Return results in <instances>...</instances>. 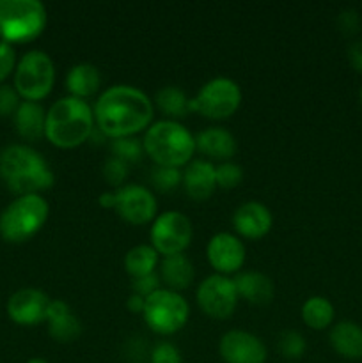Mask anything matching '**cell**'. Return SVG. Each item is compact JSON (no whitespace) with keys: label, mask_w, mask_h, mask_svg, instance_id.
<instances>
[{"label":"cell","mask_w":362,"mask_h":363,"mask_svg":"<svg viewBox=\"0 0 362 363\" xmlns=\"http://www.w3.org/2000/svg\"><path fill=\"white\" fill-rule=\"evenodd\" d=\"M96 128L106 138L135 137L153 124L155 106L149 96L131 85H112L92 106Z\"/></svg>","instance_id":"6da1fadb"},{"label":"cell","mask_w":362,"mask_h":363,"mask_svg":"<svg viewBox=\"0 0 362 363\" xmlns=\"http://www.w3.org/2000/svg\"><path fill=\"white\" fill-rule=\"evenodd\" d=\"M0 177L18 197L39 195L52 188L55 181L46 160L23 144L7 145L0 151Z\"/></svg>","instance_id":"7a4b0ae2"},{"label":"cell","mask_w":362,"mask_h":363,"mask_svg":"<svg viewBox=\"0 0 362 363\" xmlns=\"http://www.w3.org/2000/svg\"><path fill=\"white\" fill-rule=\"evenodd\" d=\"M96 128L94 113L84 99L66 96L46 112L45 137L59 149H75L89 140Z\"/></svg>","instance_id":"3957f363"},{"label":"cell","mask_w":362,"mask_h":363,"mask_svg":"<svg viewBox=\"0 0 362 363\" xmlns=\"http://www.w3.org/2000/svg\"><path fill=\"white\" fill-rule=\"evenodd\" d=\"M144 152L158 167H180L190 163L195 152V137L177 121H156L142 138Z\"/></svg>","instance_id":"277c9868"},{"label":"cell","mask_w":362,"mask_h":363,"mask_svg":"<svg viewBox=\"0 0 362 363\" xmlns=\"http://www.w3.org/2000/svg\"><path fill=\"white\" fill-rule=\"evenodd\" d=\"M46 21L48 14L38 0H0V39L9 45L34 41Z\"/></svg>","instance_id":"5b68a950"},{"label":"cell","mask_w":362,"mask_h":363,"mask_svg":"<svg viewBox=\"0 0 362 363\" xmlns=\"http://www.w3.org/2000/svg\"><path fill=\"white\" fill-rule=\"evenodd\" d=\"M50 206L41 195H23L0 215V236L9 243H23L39 233L48 220Z\"/></svg>","instance_id":"8992f818"},{"label":"cell","mask_w":362,"mask_h":363,"mask_svg":"<svg viewBox=\"0 0 362 363\" xmlns=\"http://www.w3.org/2000/svg\"><path fill=\"white\" fill-rule=\"evenodd\" d=\"M55 84V66L52 57L43 50H31L25 53L14 69V89L25 101L46 98Z\"/></svg>","instance_id":"52a82bcc"},{"label":"cell","mask_w":362,"mask_h":363,"mask_svg":"<svg viewBox=\"0 0 362 363\" xmlns=\"http://www.w3.org/2000/svg\"><path fill=\"white\" fill-rule=\"evenodd\" d=\"M144 321L158 335H174L188 321L190 307L180 293L170 289H158L146 298Z\"/></svg>","instance_id":"ba28073f"},{"label":"cell","mask_w":362,"mask_h":363,"mask_svg":"<svg viewBox=\"0 0 362 363\" xmlns=\"http://www.w3.org/2000/svg\"><path fill=\"white\" fill-rule=\"evenodd\" d=\"M241 105V89L234 80L216 77L199 89L197 96L190 98V112L206 119L222 121L233 116Z\"/></svg>","instance_id":"9c48e42d"},{"label":"cell","mask_w":362,"mask_h":363,"mask_svg":"<svg viewBox=\"0 0 362 363\" xmlns=\"http://www.w3.org/2000/svg\"><path fill=\"white\" fill-rule=\"evenodd\" d=\"M192 236H194V229H192L190 218L174 209L156 216L149 230L151 247L163 257L183 254L190 245Z\"/></svg>","instance_id":"30bf717a"},{"label":"cell","mask_w":362,"mask_h":363,"mask_svg":"<svg viewBox=\"0 0 362 363\" xmlns=\"http://www.w3.org/2000/svg\"><path fill=\"white\" fill-rule=\"evenodd\" d=\"M238 291L233 279L226 275H212L197 287V303L206 315L213 319H227L238 305Z\"/></svg>","instance_id":"8fae6325"},{"label":"cell","mask_w":362,"mask_h":363,"mask_svg":"<svg viewBox=\"0 0 362 363\" xmlns=\"http://www.w3.org/2000/svg\"><path fill=\"white\" fill-rule=\"evenodd\" d=\"M156 199L149 188L124 184L116 190V211L131 225H146L156 218Z\"/></svg>","instance_id":"7c38bea8"},{"label":"cell","mask_w":362,"mask_h":363,"mask_svg":"<svg viewBox=\"0 0 362 363\" xmlns=\"http://www.w3.org/2000/svg\"><path fill=\"white\" fill-rule=\"evenodd\" d=\"M219 353L226 363H265L268 357L263 340L243 330L224 333L219 342Z\"/></svg>","instance_id":"4fadbf2b"},{"label":"cell","mask_w":362,"mask_h":363,"mask_svg":"<svg viewBox=\"0 0 362 363\" xmlns=\"http://www.w3.org/2000/svg\"><path fill=\"white\" fill-rule=\"evenodd\" d=\"M206 257L219 275H231L241 269L245 262V247L231 233H219L209 240L206 247Z\"/></svg>","instance_id":"5bb4252c"},{"label":"cell","mask_w":362,"mask_h":363,"mask_svg":"<svg viewBox=\"0 0 362 363\" xmlns=\"http://www.w3.org/2000/svg\"><path fill=\"white\" fill-rule=\"evenodd\" d=\"M50 298L43 291L20 289L9 298L7 301V314L16 325L21 326H34L39 323L46 321V312H48Z\"/></svg>","instance_id":"9a60e30c"},{"label":"cell","mask_w":362,"mask_h":363,"mask_svg":"<svg viewBox=\"0 0 362 363\" xmlns=\"http://www.w3.org/2000/svg\"><path fill=\"white\" fill-rule=\"evenodd\" d=\"M272 213L261 202H245L236 208L233 215V227L241 238L247 240H261L272 229Z\"/></svg>","instance_id":"2e32d148"},{"label":"cell","mask_w":362,"mask_h":363,"mask_svg":"<svg viewBox=\"0 0 362 363\" xmlns=\"http://www.w3.org/2000/svg\"><path fill=\"white\" fill-rule=\"evenodd\" d=\"M195 149L201 155L208 156L209 160H219V162H229L236 155V138L233 133L224 128L213 126L199 131L195 135Z\"/></svg>","instance_id":"e0dca14e"},{"label":"cell","mask_w":362,"mask_h":363,"mask_svg":"<svg viewBox=\"0 0 362 363\" xmlns=\"http://www.w3.org/2000/svg\"><path fill=\"white\" fill-rule=\"evenodd\" d=\"M185 191L194 201H206L216 190L215 167L208 160H194L183 172Z\"/></svg>","instance_id":"ac0fdd59"},{"label":"cell","mask_w":362,"mask_h":363,"mask_svg":"<svg viewBox=\"0 0 362 363\" xmlns=\"http://www.w3.org/2000/svg\"><path fill=\"white\" fill-rule=\"evenodd\" d=\"M238 296L252 305H266L273 300V282L261 272L238 273L233 279Z\"/></svg>","instance_id":"d6986e66"},{"label":"cell","mask_w":362,"mask_h":363,"mask_svg":"<svg viewBox=\"0 0 362 363\" xmlns=\"http://www.w3.org/2000/svg\"><path fill=\"white\" fill-rule=\"evenodd\" d=\"M330 346L339 357L346 360L362 358V326L353 321H341L330 330Z\"/></svg>","instance_id":"ffe728a7"},{"label":"cell","mask_w":362,"mask_h":363,"mask_svg":"<svg viewBox=\"0 0 362 363\" xmlns=\"http://www.w3.org/2000/svg\"><path fill=\"white\" fill-rule=\"evenodd\" d=\"M158 275L160 280L167 286V289L177 293V291H183L192 286L195 279V268L187 255H169L160 262Z\"/></svg>","instance_id":"44dd1931"},{"label":"cell","mask_w":362,"mask_h":363,"mask_svg":"<svg viewBox=\"0 0 362 363\" xmlns=\"http://www.w3.org/2000/svg\"><path fill=\"white\" fill-rule=\"evenodd\" d=\"M14 126L18 135L25 140H39L45 137L46 112L39 103L35 101H21L14 113Z\"/></svg>","instance_id":"7402d4cb"},{"label":"cell","mask_w":362,"mask_h":363,"mask_svg":"<svg viewBox=\"0 0 362 363\" xmlns=\"http://www.w3.org/2000/svg\"><path fill=\"white\" fill-rule=\"evenodd\" d=\"M99 85H102V74L92 64H77L66 74V89L70 91V96L84 101L99 91Z\"/></svg>","instance_id":"603a6c76"},{"label":"cell","mask_w":362,"mask_h":363,"mask_svg":"<svg viewBox=\"0 0 362 363\" xmlns=\"http://www.w3.org/2000/svg\"><path fill=\"white\" fill-rule=\"evenodd\" d=\"M155 103L160 112L170 117V121H177L190 113V98L176 85H165L155 96Z\"/></svg>","instance_id":"cb8c5ba5"},{"label":"cell","mask_w":362,"mask_h":363,"mask_svg":"<svg viewBox=\"0 0 362 363\" xmlns=\"http://www.w3.org/2000/svg\"><path fill=\"white\" fill-rule=\"evenodd\" d=\"M158 266V252L151 245H137L124 255V269L131 279L155 273Z\"/></svg>","instance_id":"d4e9b609"},{"label":"cell","mask_w":362,"mask_h":363,"mask_svg":"<svg viewBox=\"0 0 362 363\" xmlns=\"http://www.w3.org/2000/svg\"><path fill=\"white\" fill-rule=\"evenodd\" d=\"M334 305L323 296H312L302 305V321L311 330H325L334 323Z\"/></svg>","instance_id":"484cf974"},{"label":"cell","mask_w":362,"mask_h":363,"mask_svg":"<svg viewBox=\"0 0 362 363\" xmlns=\"http://www.w3.org/2000/svg\"><path fill=\"white\" fill-rule=\"evenodd\" d=\"M48 333L57 342H73L82 335V323L73 312L59 319L48 321Z\"/></svg>","instance_id":"4316f807"},{"label":"cell","mask_w":362,"mask_h":363,"mask_svg":"<svg viewBox=\"0 0 362 363\" xmlns=\"http://www.w3.org/2000/svg\"><path fill=\"white\" fill-rule=\"evenodd\" d=\"M112 155L131 165V163L141 162L142 155H144V145L137 137L116 138V140H112Z\"/></svg>","instance_id":"83f0119b"},{"label":"cell","mask_w":362,"mask_h":363,"mask_svg":"<svg viewBox=\"0 0 362 363\" xmlns=\"http://www.w3.org/2000/svg\"><path fill=\"white\" fill-rule=\"evenodd\" d=\"M183 183V174L174 167H158L156 165L151 172V184L162 194L176 190Z\"/></svg>","instance_id":"f1b7e54d"},{"label":"cell","mask_w":362,"mask_h":363,"mask_svg":"<svg viewBox=\"0 0 362 363\" xmlns=\"http://www.w3.org/2000/svg\"><path fill=\"white\" fill-rule=\"evenodd\" d=\"M216 188L224 190H233L243 181V169L233 162H224L219 167H215Z\"/></svg>","instance_id":"f546056e"},{"label":"cell","mask_w":362,"mask_h":363,"mask_svg":"<svg viewBox=\"0 0 362 363\" xmlns=\"http://www.w3.org/2000/svg\"><path fill=\"white\" fill-rule=\"evenodd\" d=\"M279 350L286 358L297 360V358L304 357L307 344H305L302 333L295 332V330H287V332H283V335L279 337Z\"/></svg>","instance_id":"4dcf8cb0"},{"label":"cell","mask_w":362,"mask_h":363,"mask_svg":"<svg viewBox=\"0 0 362 363\" xmlns=\"http://www.w3.org/2000/svg\"><path fill=\"white\" fill-rule=\"evenodd\" d=\"M128 167L130 165L124 163L123 160L116 158V156H110L103 163V177H105V181L109 184L121 188L128 177Z\"/></svg>","instance_id":"1f68e13d"},{"label":"cell","mask_w":362,"mask_h":363,"mask_svg":"<svg viewBox=\"0 0 362 363\" xmlns=\"http://www.w3.org/2000/svg\"><path fill=\"white\" fill-rule=\"evenodd\" d=\"M149 362L151 363H183L181 360V353L174 344L170 342H158L153 347L151 354H149Z\"/></svg>","instance_id":"d6a6232c"},{"label":"cell","mask_w":362,"mask_h":363,"mask_svg":"<svg viewBox=\"0 0 362 363\" xmlns=\"http://www.w3.org/2000/svg\"><path fill=\"white\" fill-rule=\"evenodd\" d=\"M160 284H162V280H160L158 273H149V275L138 277V279L131 280V289H133V294L148 298L149 294H153L155 291L162 289Z\"/></svg>","instance_id":"836d02e7"},{"label":"cell","mask_w":362,"mask_h":363,"mask_svg":"<svg viewBox=\"0 0 362 363\" xmlns=\"http://www.w3.org/2000/svg\"><path fill=\"white\" fill-rule=\"evenodd\" d=\"M20 106V94L9 85H0V117L14 116Z\"/></svg>","instance_id":"e575fe53"},{"label":"cell","mask_w":362,"mask_h":363,"mask_svg":"<svg viewBox=\"0 0 362 363\" xmlns=\"http://www.w3.org/2000/svg\"><path fill=\"white\" fill-rule=\"evenodd\" d=\"M16 69V53L9 43L0 39V84Z\"/></svg>","instance_id":"d590c367"},{"label":"cell","mask_w":362,"mask_h":363,"mask_svg":"<svg viewBox=\"0 0 362 363\" xmlns=\"http://www.w3.org/2000/svg\"><path fill=\"white\" fill-rule=\"evenodd\" d=\"M337 27L343 34L353 35L361 30V16L355 9H344L337 14Z\"/></svg>","instance_id":"8d00e7d4"},{"label":"cell","mask_w":362,"mask_h":363,"mask_svg":"<svg viewBox=\"0 0 362 363\" xmlns=\"http://www.w3.org/2000/svg\"><path fill=\"white\" fill-rule=\"evenodd\" d=\"M348 60L355 71L362 73V39L351 43V46L348 48Z\"/></svg>","instance_id":"74e56055"},{"label":"cell","mask_w":362,"mask_h":363,"mask_svg":"<svg viewBox=\"0 0 362 363\" xmlns=\"http://www.w3.org/2000/svg\"><path fill=\"white\" fill-rule=\"evenodd\" d=\"M144 305H146V298L138 296V294H131L126 301L128 311L133 312V314H142V312H144Z\"/></svg>","instance_id":"f35d334b"},{"label":"cell","mask_w":362,"mask_h":363,"mask_svg":"<svg viewBox=\"0 0 362 363\" xmlns=\"http://www.w3.org/2000/svg\"><path fill=\"white\" fill-rule=\"evenodd\" d=\"M98 204L102 206V208H116V191L114 194H110V191H105V194L99 195L98 199Z\"/></svg>","instance_id":"ab89813d"},{"label":"cell","mask_w":362,"mask_h":363,"mask_svg":"<svg viewBox=\"0 0 362 363\" xmlns=\"http://www.w3.org/2000/svg\"><path fill=\"white\" fill-rule=\"evenodd\" d=\"M27 363H48V362L43 360V358H31Z\"/></svg>","instance_id":"60d3db41"},{"label":"cell","mask_w":362,"mask_h":363,"mask_svg":"<svg viewBox=\"0 0 362 363\" xmlns=\"http://www.w3.org/2000/svg\"><path fill=\"white\" fill-rule=\"evenodd\" d=\"M358 98H361V103H362V87H361V92H358Z\"/></svg>","instance_id":"b9f144b4"}]
</instances>
